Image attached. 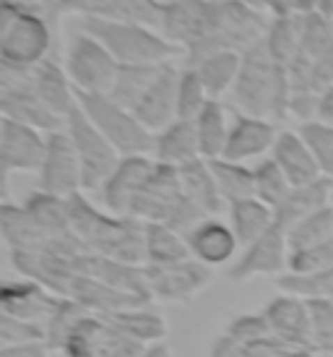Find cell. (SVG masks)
<instances>
[{
	"mask_svg": "<svg viewBox=\"0 0 333 357\" xmlns=\"http://www.w3.org/2000/svg\"><path fill=\"white\" fill-rule=\"evenodd\" d=\"M68 222L70 232L94 256H107L125 264H146V222L133 217H115L99 211L84 193L70 196Z\"/></svg>",
	"mask_w": 333,
	"mask_h": 357,
	"instance_id": "cell-1",
	"label": "cell"
},
{
	"mask_svg": "<svg viewBox=\"0 0 333 357\" xmlns=\"http://www.w3.org/2000/svg\"><path fill=\"white\" fill-rule=\"evenodd\" d=\"M232 100L245 115L271 123L289 115V100H292L289 70L268 55L263 42L242 52V68L232 89Z\"/></svg>",
	"mask_w": 333,
	"mask_h": 357,
	"instance_id": "cell-2",
	"label": "cell"
},
{
	"mask_svg": "<svg viewBox=\"0 0 333 357\" xmlns=\"http://www.w3.org/2000/svg\"><path fill=\"white\" fill-rule=\"evenodd\" d=\"M81 31L102 42L120 66H164L183 52L159 29L130 21L81 19Z\"/></svg>",
	"mask_w": 333,
	"mask_h": 357,
	"instance_id": "cell-3",
	"label": "cell"
},
{
	"mask_svg": "<svg viewBox=\"0 0 333 357\" xmlns=\"http://www.w3.org/2000/svg\"><path fill=\"white\" fill-rule=\"evenodd\" d=\"M52 31L40 13L24 3L0 6V66L29 70L49 58Z\"/></svg>",
	"mask_w": 333,
	"mask_h": 357,
	"instance_id": "cell-4",
	"label": "cell"
},
{
	"mask_svg": "<svg viewBox=\"0 0 333 357\" xmlns=\"http://www.w3.org/2000/svg\"><path fill=\"white\" fill-rule=\"evenodd\" d=\"M79 107L99 128V133L118 149L120 157H148L154 151V133L141 126V120L127 107L107 97V94H81Z\"/></svg>",
	"mask_w": 333,
	"mask_h": 357,
	"instance_id": "cell-5",
	"label": "cell"
},
{
	"mask_svg": "<svg viewBox=\"0 0 333 357\" xmlns=\"http://www.w3.org/2000/svg\"><path fill=\"white\" fill-rule=\"evenodd\" d=\"M219 26V3L211 0H175L162 6L159 31L166 40L185 50L187 66L203 58Z\"/></svg>",
	"mask_w": 333,
	"mask_h": 357,
	"instance_id": "cell-6",
	"label": "cell"
},
{
	"mask_svg": "<svg viewBox=\"0 0 333 357\" xmlns=\"http://www.w3.org/2000/svg\"><path fill=\"white\" fill-rule=\"evenodd\" d=\"M0 112H3V118L24 123L42 133L65 130V120L58 118L34 91L31 68L21 70L0 66Z\"/></svg>",
	"mask_w": 333,
	"mask_h": 357,
	"instance_id": "cell-7",
	"label": "cell"
},
{
	"mask_svg": "<svg viewBox=\"0 0 333 357\" xmlns=\"http://www.w3.org/2000/svg\"><path fill=\"white\" fill-rule=\"evenodd\" d=\"M120 63L112 52L86 31L73 34L65 55V73L81 94H109L118 79Z\"/></svg>",
	"mask_w": 333,
	"mask_h": 357,
	"instance_id": "cell-8",
	"label": "cell"
},
{
	"mask_svg": "<svg viewBox=\"0 0 333 357\" xmlns=\"http://www.w3.org/2000/svg\"><path fill=\"white\" fill-rule=\"evenodd\" d=\"M65 130H68L70 141L76 146V154H79L81 175H84V190H99L107 183L109 175L115 172V167L120 165L123 157L99 133V128L86 118V112L81 107H76L68 115Z\"/></svg>",
	"mask_w": 333,
	"mask_h": 357,
	"instance_id": "cell-9",
	"label": "cell"
},
{
	"mask_svg": "<svg viewBox=\"0 0 333 357\" xmlns=\"http://www.w3.org/2000/svg\"><path fill=\"white\" fill-rule=\"evenodd\" d=\"M151 300L190 305L211 284V268L196 258H187L169 266H144Z\"/></svg>",
	"mask_w": 333,
	"mask_h": 357,
	"instance_id": "cell-10",
	"label": "cell"
},
{
	"mask_svg": "<svg viewBox=\"0 0 333 357\" xmlns=\"http://www.w3.org/2000/svg\"><path fill=\"white\" fill-rule=\"evenodd\" d=\"M289 268V240L279 225L245 245V250L229 264L226 277L232 282H250L255 277H281Z\"/></svg>",
	"mask_w": 333,
	"mask_h": 357,
	"instance_id": "cell-11",
	"label": "cell"
},
{
	"mask_svg": "<svg viewBox=\"0 0 333 357\" xmlns=\"http://www.w3.org/2000/svg\"><path fill=\"white\" fill-rule=\"evenodd\" d=\"M37 175H40V190L49 196L70 199L76 193H84L81 162L68 130H55L47 136V154Z\"/></svg>",
	"mask_w": 333,
	"mask_h": 357,
	"instance_id": "cell-12",
	"label": "cell"
},
{
	"mask_svg": "<svg viewBox=\"0 0 333 357\" xmlns=\"http://www.w3.org/2000/svg\"><path fill=\"white\" fill-rule=\"evenodd\" d=\"M47 136L24 123L3 118L0 120V165L3 178L8 180L13 172H40L47 154Z\"/></svg>",
	"mask_w": 333,
	"mask_h": 357,
	"instance_id": "cell-13",
	"label": "cell"
},
{
	"mask_svg": "<svg viewBox=\"0 0 333 357\" xmlns=\"http://www.w3.org/2000/svg\"><path fill=\"white\" fill-rule=\"evenodd\" d=\"M183 201H185V193H183V185H180L177 169L157 162L151 178L146 180V185L138 193L136 204L130 208V217L141 219V222H162V225H169L172 217L177 214V208L183 206Z\"/></svg>",
	"mask_w": 333,
	"mask_h": 357,
	"instance_id": "cell-14",
	"label": "cell"
},
{
	"mask_svg": "<svg viewBox=\"0 0 333 357\" xmlns=\"http://www.w3.org/2000/svg\"><path fill=\"white\" fill-rule=\"evenodd\" d=\"M58 303V295L49 292L47 287H42L40 282H34V279L8 277L3 279V284H0V313L21 318V321L47 326V321L52 318Z\"/></svg>",
	"mask_w": 333,
	"mask_h": 357,
	"instance_id": "cell-15",
	"label": "cell"
},
{
	"mask_svg": "<svg viewBox=\"0 0 333 357\" xmlns=\"http://www.w3.org/2000/svg\"><path fill=\"white\" fill-rule=\"evenodd\" d=\"M154 159L148 157H123L107 183L99 188V199L109 214L115 217H130V208L136 204L138 193L144 190L146 180L154 172Z\"/></svg>",
	"mask_w": 333,
	"mask_h": 357,
	"instance_id": "cell-16",
	"label": "cell"
},
{
	"mask_svg": "<svg viewBox=\"0 0 333 357\" xmlns=\"http://www.w3.org/2000/svg\"><path fill=\"white\" fill-rule=\"evenodd\" d=\"M55 8L65 13H79L81 19L130 21L151 29L162 26L159 0H55Z\"/></svg>",
	"mask_w": 333,
	"mask_h": 357,
	"instance_id": "cell-17",
	"label": "cell"
},
{
	"mask_svg": "<svg viewBox=\"0 0 333 357\" xmlns=\"http://www.w3.org/2000/svg\"><path fill=\"white\" fill-rule=\"evenodd\" d=\"M177 86H180V70L172 63H164L157 79L151 81V86L144 91L136 107L130 109L141 120V126L154 136L177 120Z\"/></svg>",
	"mask_w": 333,
	"mask_h": 357,
	"instance_id": "cell-18",
	"label": "cell"
},
{
	"mask_svg": "<svg viewBox=\"0 0 333 357\" xmlns=\"http://www.w3.org/2000/svg\"><path fill=\"white\" fill-rule=\"evenodd\" d=\"M276 139H279V130L271 120L237 112L232 118V128H229V139H226V149L222 159L245 165L247 159L263 157L265 151H274Z\"/></svg>",
	"mask_w": 333,
	"mask_h": 357,
	"instance_id": "cell-19",
	"label": "cell"
},
{
	"mask_svg": "<svg viewBox=\"0 0 333 357\" xmlns=\"http://www.w3.org/2000/svg\"><path fill=\"white\" fill-rule=\"evenodd\" d=\"M271 326V334L304 347H313L310 344V305L307 300L297 298V295H276L263 305L261 310Z\"/></svg>",
	"mask_w": 333,
	"mask_h": 357,
	"instance_id": "cell-20",
	"label": "cell"
},
{
	"mask_svg": "<svg viewBox=\"0 0 333 357\" xmlns=\"http://www.w3.org/2000/svg\"><path fill=\"white\" fill-rule=\"evenodd\" d=\"M187 245L196 261L206 264L208 268L224 266L229 261H235L240 240H237L235 229L219 222V219H206L201 222L190 235H187Z\"/></svg>",
	"mask_w": 333,
	"mask_h": 357,
	"instance_id": "cell-21",
	"label": "cell"
},
{
	"mask_svg": "<svg viewBox=\"0 0 333 357\" xmlns=\"http://www.w3.org/2000/svg\"><path fill=\"white\" fill-rule=\"evenodd\" d=\"M271 159L281 167V172L289 178L294 188L310 185V183L323 178V172L318 167L313 151L307 149L304 139L300 136V130H281L274 144Z\"/></svg>",
	"mask_w": 333,
	"mask_h": 357,
	"instance_id": "cell-22",
	"label": "cell"
},
{
	"mask_svg": "<svg viewBox=\"0 0 333 357\" xmlns=\"http://www.w3.org/2000/svg\"><path fill=\"white\" fill-rule=\"evenodd\" d=\"M31 84L34 91L40 94V100L47 105L58 118L68 123V115L79 107V97L76 89L70 84L65 68H60V63L55 58L42 60L37 68H31Z\"/></svg>",
	"mask_w": 333,
	"mask_h": 357,
	"instance_id": "cell-23",
	"label": "cell"
},
{
	"mask_svg": "<svg viewBox=\"0 0 333 357\" xmlns=\"http://www.w3.org/2000/svg\"><path fill=\"white\" fill-rule=\"evenodd\" d=\"M68 298L76 300L81 307H86L88 313H97V316H107V313H115V310H125V307H138L151 303L146 298L120 292V289L109 287V284L99 282V279L86 277V274L73 279V284L68 289Z\"/></svg>",
	"mask_w": 333,
	"mask_h": 357,
	"instance_id": "cell-24",
	"label": "cell"
},
{
	"mask_svg": "<svg viewBox=\"0 0 333 357\" xmlns=\"http://www.w3.org/2000/svg\"><path fill=\"white\" fill-rule=\"evenodd\" d=\"M154 159L159 165L175 169H180L193 159H203L201 146H198L196 123L193 120H175L172 126L159 130L154 136Z\"/></svg>",
	"mask_w": 333,
	"mask_h": 357,
	"instance_id": "cell-25",
	"label": "cell"
},
{
	"mask_svg": "<svg viewBox=\"0 0 333 357\" xmlns=\"http://www.w3.org/2000/svg\"><path fill=\"white\" fill-rule=\"evenodd\" d=\"M333 204V180L320 178L310 183V185H300L292 188L289 199L276 208V225L289 232L294 225H300L302 219H307L310 214L320 211V208L331 206Z\"/></svg>",
	"mask_w": 333,
	"mask_h": 357,
	"instance_id": "cell-26",
	"label": "cell"
},
{
	"mask_svg": "<svg viewBox=\"0 0 333 357\" xmlns=\"http://www.w3.org/2000/svg\"><path fill=\"white\" fill-rule=\"evenodd\" d=\"M102 318L118 328L120 334H125L127 339H133V342L144 344V347H151L157 342H166V334H169V326L162 318V313L151 310L148 305L115 310V313H107V316Z\"/></svg>",
	"mask_w": 333,
	"mask_h": 357,
	"instance_id": "cell-27",
	"label": "cell"
},
{
	"mask_svg": "<svg viewBox=\"0 0 333 357\" xmlns=\"http://www.w3.org/2000/svg\"><path fill=\"white\" fill-rule=\"evenodd\" d=\"M177 175H180L183 193L198 208H203L208 217H214V214H219L224 208L226 201L219 193L211 162H206V159H193V162H187V165H183V167L177 169Z\"/></svg>",
	"mask_w": 333,
	"mask_h": 357,
	"instance_id": "cell-28",
	"label": "cell"
},
{
	"mask_svg": "<svg viewBox=\"0 0 333 357\" xmlns=\"http://www.w3.org/2000/svg\"><path fill=\"white\" fill-rule=\"evenodd\" d=\"M187 68H193L201 76L208 97L219 100V97H224L226 91L235 89L240 68H242V52H232V50L214 52V55H206V58L190 63Z\"/></svg>",
	"mask_w": 333,
	"mask_h": 357,
	"instance_id": "cell-29",
	"label": "cell"
},
{
	"mask_svg": "<svg viewBox=\"0 0 333 357\" xmlns=\"http://www.w3.org/2000/svg\"><path fill=\"white\" fill-rule=\"evenodd\" d=\"M193 123H196L201 157L206 159V162L224 157L229 128H232V120H229V112H226L224 105L219 100H211Z\"/></svg>",
	"mask_w": 333,
	"mask_h": 357,
	"instance_id": "cell-30",
	"label": "cell"
},
{
	"mask_svg": "<svg viewBox=\"0 0 333 357\" xmlns=\"http://www.w3.org/2000/svg\"><path fill=\"white\" fill-rule=\"evenodd\" d=\"M193 258L187 238L162 222H146V264L144 266H169Z\"/></svg>",
	"mask_w": 333,
	"mask_h": 357,
	"instance_id": "cell-31",
	"label": "cell"
},
{
	"mask_svg": "<svg viewBox=\"0 0 333 357\" xmlns=\"http://www.w3.org/2000/svg\"><path fill=\"white\" fill-rule=\"evenodd\" d=\"M274 225L276 211L271 206H265L263 201L245 199L237 201V204H229V227L235 229V235L242 248L255 243L261 235H265Z\"/></svg>",
	"mask_w": 333,
	"mask_h": 357,
	"instance_id": "cell-32",
	"label": "cell"
},
{
	"mask_svg": "<svg viewBox=\"0 0 333 357\" xmlns=\"http://www.w3.org/2000/svg\"><path fill=\"white\" fill-rule=\"evenodd\" d=\"M302 26H304V16H300V13L274 16L271 26H268V34H265L263 40L268 55L276 63H281L286 70H289V66L300 55V47H302Z\"/></svg>",
	"mask_w": 333,
	"mask_h": 357,
	"instance_id": "cell-33",
	"label": "cell"
},
{
	"mask_svg": "<svg viewBox=\"0 0 333 357\" xmlns=\"http://www.w3.org/2000/svg\"><path fill=\"white\" fill-rule=\"evenodd\" d=\"M219 193L226 204L255 199V172L242 162H229V159H214L211 162Z\"/></svg>",
	"mask_w": 333,
	"mask_h": 357,
	"instance_id": "cell-34",
	"label": "cell"
},
{
	"mask_svg": "<svg viewBox=\"0 0 333 357\" xmlns=\"http://www.w3.org/2000/svg\"><path fill=\"white\" fill-rule=\"evenodd\" d=\"M162 66H120L115 86L107 97L123 105V107L133 109L136 102L144 97V91L151 86V81L157 79V73Z\"/></svg>",
	"mask_w": 333,
	"mask_h": 357,
	"instance_id": "cell-35",
	"label": "cell"
},
{
	"mask_svg": "<svg viewBox=\"0 0 333 357\" xmlns=\"http://www.w3.org/2000/svg\"><path fill=\"white\" fill-rule=\"evenodd\" d=\"M286 240H289V250L313 248V245H328V243H333V204L320 208V211H315V214H310L300 225H294L286 232Z\"/></svg>",
	"mask_w": 333,
	"mask_h": 357,
	"instance_id": "cell-36",
	"label": "cell"
},
{
	"mask_svg": "<svg viewBox=\"0 0 333 357\" xmlns=\"http://www.w3.org/2000/svg\"><path fill=\"white\" fill-rule=\"evenodd\" d=\"M253 172H255V199L263 201L265 206H271L276 211V208L289 199L294 185L289 183V178L281 172V167L276 165L274 159L258 162L253 167Z\"/></svg>",
	"mask_w": 333,
	"mask_h": 357,
	"instance_id": "cell-37",
	"label": "cell"
},
{
	"mask_svg": "<svg viewBox=\"0 0 333 357\" xmlns=\"http://www.w3.org/2000/svg\"><path fill=\"white\" fill-rule=\"evenodd\" d=\"M276 287L286 295H297L302 300H328L333 303V268L320 274H281Z\"/></svg>",
	"mask_w": 333,
	"mask_h": 357,
	"instance_id": "cell-38",
	"label": "cell"
},
{
	"mask_svg": "<svg viewBox=\"0 0 333 357\" xmlns=\"http://www.w3.org/2000/svg\"><path fill=\"white\" fill-rule=\"evenodd\" d=\"M211 97H208L203 81L193 68L180 70V86H177V120H196L203 107H206Z\"/></svg>",
	"mask_w": 333,
	"mask_h": 357,
	"instance_id": "cell-39",
	"label": "cell"
},
{
	"mask_svg": "<svg viewBox=\"0 0 333 357\" xmlns=\"http://www.w3.org/2000/svg\"><path fill=\"white\" fill-rule=\"evenodd\" d=\"M300 136L304 139L307 149L313 151L323 178L333 180V126H325L320 120H307L300 126Z\"/></svg>",
	"mask_w": 333,
	"mask_h": 357,
	"instance_id": "cell-40",
	"label": "cell"
},
{
	"mask_svg": "<svg viewBox=\"0 0 333 357\" xmlns=\"http://www.w3.org/2000/svg\"><path fill=\"white\" fill-rule=\"evenodd\" d=\"M310 305V344L318 357L333 355V303L307 300Z\"/></svg>",
	"mask_w": 333,
	"mask_h": 357,
	"instance_id": "cell-41",
	"label": "cell"
},
{
	"mask_svg": "<svg viewBox=\"0 0 333 357\" xmlns=\"http://www.w3.org/2000/svg\"><path fill=\"white\" fill-rule=\"evenodd\" d=\"M86 313H88L86 307H81L76 300L60 298L55 313H52V318L47 321V347L52 349V352H60L63 344H65V339H68V334L73 331V326H76Z\"/></svg>",
	"mask_w": 333,
	"mask_h": 357,
	"instance_id": "cell-42",
	"label": "cell"
},
{
	"mask_svg": "<svg viewBox=\"0 0 333 357\" xmlns=\"http://www.w3.org/2000/svg\"><path fill=\"white\" fill-rule=\"evenodd\" d=\"M333 268V243L289 250V274H320Z\"/></svg>",
	"mask_w": 333,
	"mask_h": 357,
	"instance_id": "cell-43",
	"label": "cell"
},
{
	"mask_svg": "<svg viewBox=\"0 0 333 357\" xmlns=\"http://www.w3.org/2000/svg\"><path fill=\"white\" fill-rule=\"evenodd\" d=\"M0 342L3 347H13V344H31V342H47V326L42 324H31V321H21L13 316H0Z\"/></svg>",
	"mask_w": 333,
	"mask_h": 357,
	"instance_id": "cell-44",
	"label": "cell"
},
{
	"mask_svg": "<svg viewBox=\"0 0 333 357\" xmlns=\"http://www.w3.org/2000/svg\"><path fill=\"white\" fill-rule=\"evenodd\" d=\"M224 334H229L232 339H237L240 344H253L258 339L271 337V326L265 321L263 313H237L226 321Z\"/></svg>",
	"mask_w": 333,
	"mask_h": 357,
	"instance_id": "cell-45",
	"label": "cell"
},
{
	"mask_svg": "<svg viewBox=\"0 0 333 357\" xmlns=\"http://www.w3.org/2000/svg\"><path fill=\"white\" fill-rule=\"evenodd\" d=\"M247 357H318L313 347H304L289 339H281L271 334L265 339H258L253 344H247Z\"/></svg>",
	"mask_w": 333,
	"mask_h": 357,
	"instance_id": "cell-46",
	"label": "cell"
},
{
	"mask_svg": "<svg viewBox=\"0 0 333 357\" xmlns=\"http://www.w3.org/2000/svg\"><path fill=\"white\" fill-rule=\"evenodd\" d=\"M208 357H247V349L229 334H219L208 347Z\"/></svg>",
	"mask_w": 333,
	"mask_h": 357,
	"instance_id": "cell-47",
	"label": "cell"
},
{
	"mask_svg": "<svg viewBox=\"0 0 333 357\" xmlns=\"http://www.w3.org/2000/svg\"><path fill=\"white\" fill-rule=\"evenodd\" d=\"M52 349L47 342H31V344H13V347H0V357H49Z\"/></svg>",
	"mask_w": 333,
	"mask_h": 357,
	"instance_id": "cell-48",
	"label": "cell"
},
{
	"mask_svg": "<svg viewBox=\"0 0 333 357\" xmlns=\"http://www.w3.org/2000/svg\"><path fill=\"white\" fill-rule=\"evenodd\" d=\"M315 120H320L325 126H333V86L318 97V109H315Z\"/></svg>",
	"mask_w": 333,
	"mask_h": 357,
	"instance_id": "cell-49",
	"label": "cell"
},
{
	"mask_svg": "<svg viewBox=\"0 0 333 357\" xmlns=\"http://www.w3.org/2000/svg\"><path fill=\"white\" fill-rule=\"evenodd\" d=\"M138 357H175V355H172V347H169L166 342H157V344H151V347L144 349Z\"/></svg>",
	"mask_w": 333,
	"mask_h": 357,
	"instance_id": "cell-50",
	"label": "cell"
},
{
	"mask_svg": "<svg viewBox=\"0 0 333 357\" xmlns=\"http://www.w3.org/2000/svg\"><path fill=\"white\" fill-rule=\"evenodd\" d=\"M240 3H245L247 8L258 10V13H274V0H240Z\"/></svg>",
	"mask_w": 333,
	"mask_h": 357,
	"instance_id": "cell-51",
	"label": "cell"
},
{
	"mask_svg": "<svg viewBox=\"0 0 333 357\" xmlns=\"http://www.w3.org/2000/svg\"><path fill=\"white\" fill-rule=\"evenodd\" d=\"M10 3H21V0H0V6H10Z\"/></svg>",
	"mask_w": 333,
	"mask_h": 357,
	"instance_id": "cell-52",
	"label": "cell"
},
{
	"mask_svg": "<svg viewBox=\"0 0 333 357\" xmlns=\"http://www.w3.org/2000/svg\"><path fill=\"white\" fill-rule=\"evenodd\" d=\"M159 3H162V6H164V3H175V0H159Z\"/></svg>",
	"mask_w": 333,
	"mask_h": 357,
	"instance_id": "cell-53",
	"label": "cell"
},
{
	"mask_svg": "<svg viewBox=\"0 0 333 357\" xmlns=\"http://www.w3.org/2000/svg\"><path fill=\"white\" fill-rule=\"evenodd\" d=\"M211 3H224V0H211Z\"/></svg>",
	"mask_w": 333,
	"mask_h": 357,
	"instance_id": "cell-54",
	"label": "cell"
},
{
	"mask_svg": "<svg viewBox=\"0 0 333 357\" xmlns=\"http://www.w3.org/2000/svg\"><path fill=\"white\" fill-rule=\"evenodd\" d=\"M40 3H47V0H40Z\"/></svg>",
	"mask_w": 333,
	"mask_h": 357,
	"instance_id": "cell-55",
	"label": "cell"
},
{
	"mask_svg": "<svg viewBox=\"0 0 333 357\" xmlns=\"http://www.w3.org/2000/svg\"><path fill=\"white\" fill-rule=\"evenodd\" d=\"M331 357H333V355H331Z\"/></svg>",
	"mask_w": 333,
	"mask_h": 357,
	"instance_id": "cell-56",
	"label": "cell"
}]
</instances>
